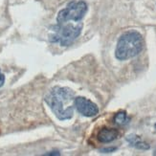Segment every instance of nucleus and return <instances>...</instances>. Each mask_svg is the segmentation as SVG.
<instances>
[{
	"label": "nucleus",
	"instance_id": "9",
	"mask_svg": "<svg viewBox=\"0 0 156 156\" xmlns=\"http://www.w3.org/2000/svg\"><path fill=\"white\" fill-rule=\"evenodd\" d=\"M117 150V147H105V148H101V150L100 151L101 152H103V153H111L113 151H115Z\"/></svg>",
	"mask_w": 156,
	"mask_h": 156
},
{
	"label": "nucleus",
	"instance_id": "2",
	"mask_svg": "<svg viewBox=\"0 0 156 156\" xmlns=\"http://www.w3.org/2000/svg\"><path fill=\"white\" fill-rule=\"evenodd\" d=\"M144 47V39L140 33L128 31L123 34L115 49V57L119 60H126L136 57Z\"/></svg>",
	"mask_w": 156,
	"mask_h": 156
},
{
	"label": "nucleus",
	"instance_id": "6",
	"mask_svg": "<svg viewBox=\"0 0 156 156\" xmlns=\"http://www.w3.org/2000/svg\"><path fill=\"white\" fill-rule=\"evenodd\" d=\"M119 136V131L115 128H109V127H104L100 129V131L97 134V140L100 143H110V142L117 139Z\"/></svg>",
	"mask_w": 156,
	"mask_h": 156
},
{
	"label": "nucleus",
	"instance_id": "7",
	"mask_svg": "<svg viewBox=\"0 0 156 156\" xmlns=\"http://www.w3.org/2000/svg\"><path fill=\"white\" fill-rule=\"evenodd\" d=\"M126 141L128 142L131 147L138 148V150H142V151H147L150 150V145L147 144L146 142H144L139 136L135 134H130L126 136Z\"/></svg>",
	"mask_w": 156,
	"mask_h": 156
},
{
	"label": "nucleus",
	"instance_id": "8",
	"mask_svg": "<svg viewBox=\"0 0 156 156\" xmlns=\"http://www.w3.org/2000/svg\"><path fill=\"white\" fill-rule=\"evenodd\" d=\"M127 115L126 113V111H120L118 113H116V115L114 116V122L115 124L120 125V126H123L126 125L127 123Z\"/></svg>",
	"mask_w": 156,
	"mask_h": 156
},
{
	"label": "nucleus",
	"instance_id": "10",
	"mask_svg": "<svg viewBox=\"0 0 156 156\" xmlns=\"http://www.w3.org/2000/svg\"><path fill=\"white\" fill-rule=\"evenodd\" d=\"M5 83V76H4V74L1 73V71H0V87L3 86Z\"/></svg>",
	"mask_w": 156,
	"mask_h": 156
},
{
	"label": "nucleus",
	"instance_id": "3",
	"mask_svg": "<svg viewBox=\"0 0 156 156\" xmlns=\"http://www.w3.org/2000/svg\"><path fill=\"white\" fill-rule=\"evenodd\" d=\"M81 30L83 24L80 23H78L77 25L70 22L57 24L53 27L54 35L51 36L50 40L53 42H58L62 46H67L80 35Z\"/></svg>",
	"mask_w": 156,
	"mask_h": 156
},
{
	"label": "nucleus",
	"instance_id": "12",
	"mask_svg": "<svg viewBox=\"0 0 156 156\" xmlns=\"http://www.w3.org/2000/svg\"><path fill=\"white\" fill-rule=\"evenodd\" d=\"M153 155H155V156H156V150H155V151H154V153H153Z\"/></svg>",
	"mask_w": 156,
	"mask_h": 156
},
{
	"label": "nucleus",
	"instance_id": "13",
	"mask_svg": "<svg viewBox=\"0 0 156 156\" xmlns=\"http://www.w3.org/2000/svg\"><path fill=\"white\" fill-rule=\"evenodd\" d=\"M154 127H155V128H156V124H155V125H154Z\"/></svg>",
	"mask_w": 156,
	"mask_h": 156
},
{
	"label": "nucleus",
	"instance_id": "5",
	"mask_svg": "<svg viewBox=\"0 0 156 156\" xmlns=\"http://www.w3.org/2000/svg\"><path fill=\"white\" fill-rule=\"evenodd\" d=\"M75 108L80 114L85 117H94L99 113V108L96 104L83 97H77L74 101Z\"/></svg>",
	"mask_w": 156,
	"mask_h": 156
},
{
	"label": "nucleus",
	"instance_id": "11",
	"mask_svg": "<svg viewBox=\"0 0 156 156\" xmlns=\"http://www.w3.org/2000/svg\"><path fill=\"white\" fill-rule=\"evenodd\" d=\"M44 155H59L58 151H50V152H47Z\"/></svg>",
	"mask_w": 156,
	"mask_h": 156
},
{
	"label": "nucleus",
	"instance_id": "4",
	"mask_svg": "<svg viewBox=\"0 0 156 156\" xmlns=\"http://www.w3.org/2000/svg\"><path fill=\"white\" fill-rule=\"evenodd\" d=\"M86 12L87 4L84 1H72L58 13L57 24H63L69 21L80 22L84 17Z\"/></svg>",
	"mask_w": 156,
	"mask_h": 156
},
{
	"label": "nucleus",
	"instance_id": "1",
	"mask_svg": "<svg viewBox=\"0 0 156 156\" xmlns=\"http://www.w3.org/2000/svg\"><path fill=\"white\" fill-rule=\"evenodd\" d=\"M44 101L58 120L65 121L73 117L75 93L70 88L53 87L45 96Z\"/></svg>",
	"mask_w": 156,
	"mask_h": 156
}]
</instances>
